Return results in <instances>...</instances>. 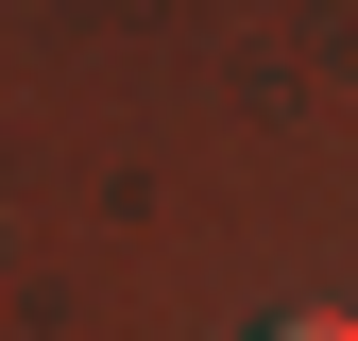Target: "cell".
<instances>
[{
	"label": "cell",
	"mask_w": 358,
	"mask_h": 341,
	"mask_svg": "<svg viewBox=\"0 0 358 341\" xmlns=\"http://www.w3.org/2000/svg\"><path fill=\"white\" fill-rule=\"evenodd\" d=\"M256 341H358V324L341 307H290V324H256Z\"/></svg>",
	"instance_id": "cell-1"
}]
</instances>
